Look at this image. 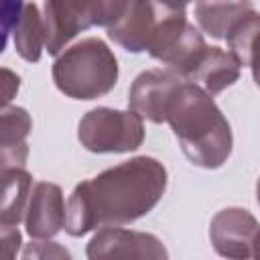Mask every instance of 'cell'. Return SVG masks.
Returning a JSON list of instances; mask_svg holds the SVG:
<instances>
[{"mask_svg": "<svg viewBox=\"0 0 260 260\" xmlns=\"http://www.w3.org/2000/svg\"><path fill=\"white\" fill-rule=\"evenodd\" d=\"M169 175L160 160L134 156L81 181L69 195L65 232L81 238L93 230L122 228L150 213L167 191Z\"/></svg>", "mask_w": 260, "mask_h": 260, "instance_id": "1", "label": "cell"}, {"mask_svg": "<svg viewBox=\"0 0 260 260\" xmlns=\"http://www.w3.org/2000/svg\"><path fill=\"white\" fill-rule=\"evenodd\" d=\"M53 81L71 100H98L118 83V59L102 39H81L57 55Z\"/></svg>", "mask_w": 260, "mask_h": 260, "instance_id": "4", "label": "cell"}, {"mask_svg": "<svg viewBox=\"0 0 260 260\" xmlns=\"http://www.w3.org/2000/svg\"><path fill=\"white\" fill-rule=\"evenodd\" d=\"M175 71L167 69H146L136 75L128 89V108L142 120L162 124L167 116V106L175 89L183 83Z\"/></svg>", "mask_w": 260, "mask_h": 260, "instance_id": "9", "label": "cell"}, {"mask_svg": "<svg viewBox=\"0 0 260 260\" xmlns=\"http://www.w3.org/2000/svg\"><path fill=\"white\" fill-rule=\"evenodd\" d=\"M12 32H14L16 53L24 61L37 63L45 49V26L41 16V6L35 2H22V10Z\"/></svg>", "mask_w": 260, "mask_h": 260, "instance_id": "15", "label": "cell"}, {"mask_svg": "<svg viewBox=\"0 0 260 260\" xmlns=\"http://www.w3.org/2000/svg\"><path fill=\"white\" fill-rule=\"evenodd\" d=\"M126 2H45L41 16L45 26V49L59 55L67 43L89 26H110L124 12Z\"/></svg>", "mask_w": 260, "mask_h": 260, "instance_id": "5", "label": "cell"}, {"mask_svg": "<svg viewBox=\"0 0 260 260\" xmlns=\"http://www.w3.org/2000/svg\"><path fill=\"white\" fill-rule=\"evenodd\" d=\"M20 89V77L12 69L0 67V110L10 106L12 98H16Z\"/></svg>", "mask_w": 260, "mask_h": 260, "instance_id": "20", "label": "cell"}, {"mask_svg": "<svg viewBox=\"0 0 260 260\" xmlns=\"http://www.w3.org/2000/svg\"><path fill=\"white\" fill-rule=\"evenodd\" d=\"M250 10H254L250 2H197L195 18L203 32L213 39H225Z\"/></svg>", "mask_w": 260, "mask_h": 260, "instance_id": "14", "label": "cell"}, {"mask_svg": "<svg viewBox=\"0 0 260 260\" xmlns=\"http://www.w3.org/2000/svg\"><path fill=\"white\" fill-rule=\"evenodd\" d=\"M32 130L30 114L20 106L0 110V175L8 169H24L28 158L26 138Z\"/></svg>", "mask_w": 260, "mask_h": 260, "instance_id": "12", "label": "cell"}, {"mask_svg": "<svg viewBox=\"0 0 260 260\" xmlns=\"http://www.w3.org/2000/svg\"><path fill=\"white\" fill-rule=\"evenodd\" d=\"M256 232L258 221L244 207H225L209 223L211 246L225 260H254Z\"/></svg>", "mask_w": 260, "mask_h": 260, "instance_id": "8", "label": "cell"}, {"mask_svg": "<svg viewBox=\"0 0 260 260\" xmlns=\"http://www.w3.org/2000/svg\"><path fill=\"white\" fill-rule=\"evenodd\" d=\"M81 146L95 154L132 152L144 142V120L130 110L93 108L77 124Z\"/></svg>", "mask_w": 260, "mask_h": 260, "instance_id": "6", "label": "cell"}, {"mask_svg": "<svg viewBox=\"0 0 260 260\" xmlns=\"http://www.w3.org/2000/svg\"><path fill=\"white\" fill-rule=\"evenodd\" d=\"M32 177L24 169H8L0 175V225L18 228L24 221Z\"/></svg>", "mask_w": 260, "mask_h": 260, "instance_id": "13", "label": "cell"}, {"mask_svg": "<svg viewBox=\"0 0 260 260\" xmlns=\"http://www.w3.org/2000/svg\"><path fill=\"white\" fill-rule=\"evenodd\" d=\"M87 260H169L167 246L148 232L104 228L87 242Z\"/></svg>", "mask_w": 260, "mask_h": 260, "instance_id": "7", "label": "cell"}, {"mask_svg": "<svg viewBox=\"0 0 260 260\" xmlns=\"http://www.w3.org/2000/svg\"><path fill=\"white\" fill-rule=\"evenodd\" d=\"M20 10H22V2L0 0V55L4 53V49L8 45V37L14 30V24L20 16Z\"/></svg>", "mask_w": 260, "mask_h": 260, "instance_id": "18", "label": "cell"}, {"mask_svg": "<svg viewBox=\"0 0 260 260\" xmlns=\"http://www.w3.org/2000/svg\"><path fill=\"white\" fill-rule=\"evenodd\" d=\"M240 63L230 51H223L219 47H205L185 81L199 85L213 98L225 87L234 85L240 79Z\"/></svg>", "mask_w": 260, "mask_h": 260, "instance_id": "11", "label": "cell"}, {"mask_svg": "<svg viewBox=\"0 0 260 260\" xmlns=\"http://www.w3.org/2000/svg\"><path fill=\"white\" fill-rule=\"evenodd\" d=\"M20 246H22V236L18 228L0 225V260H16Z\"/></svg>", "mask_w": 260, "mask_h": 260, "instance_id": "19", "label": "cell"}, {"mask_svg": "<svg viewBox=\"0 0 260 260\" xmlns=\"http://www.w3.org/2000/svg\"><path fill=\"white\" fill-rule=\"evenodd\" d=\"M187 4L126 2L124 12L108 26V37L128 53H148L160 61L187 26Z\"/></svg>", "mask_w": 260, "mask_h": 260, "instance_id": "3", "label": "cell"}, {"mask_svg": "<svg viewBox=\"0 0 260 260\" xmlns=\"http://www.w3.org/2000/svg\"><path fill=\"white\" fill-rule=\"evenodd\" d=\"M165 122L179 140L183 154L199 169H219L232 154L234 136L228 118L199 85L183 81L169 106Z\"/></svg>", "mask_w": 260, "mask_h": 260, "instance_id": "2", "label": "cell"}, {"mask_svg": "<svg viewBox=\"0 0 260 260\" xmlns=\"http://www.w3.org/2000/svg\"><path fill=\"white\" fill-rule=\"evenodd\" d=\"M20 260H73L71 252L53 240H32L24 244Z\"/></svg>", "mask_w": 260, "mask_h": 260, "instance_id": "17", "label": "cell"}, {"mask_svg": "<svg viewBox=\"0 0 260 260\" xmlns=\"http://www.w3.org/2000/svg\"><path fill=\"white\" fill-rule=\"evenodd\" d=\"M65 199L57 183L37 181L30 189L24 225L32 240H51L65 228Z\"/></svg>", "mask_w": 260, "mask_h": 260, "instance_id": "10", "label": "cell"}, {"mask_svg": "<svg viewBox=\"0 0 260 260\" xmlns=\"http://www.w3.org/2000/svg\"><path fill=\"white\" fill-rule=\"evenodd\" d=\"M260 28V16L256 10H250L246 16L240 18V22L230 30L225 37L230 53L236 57L240 67H252V57H254V45Z\"/></svg>", "mask_w": 260, "mask_h": 260, "instance_id": "16", "label": "cell"}]
</instances>
